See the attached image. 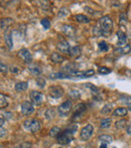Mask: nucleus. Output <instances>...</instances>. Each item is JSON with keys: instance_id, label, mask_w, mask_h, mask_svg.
<instances>
[{"instance_id": "f257e3e1", "label": "nucleus", "mask_w": 131, "mask_h": 148, "mask_svg": "<svg viewBox=\"0 0 131 148\" xmlns=\"http://www.w3.org/2000/svg\"><path fill=\"white\" fill-rule=\"evenodd\" d=\"M113 28V21L109 16H103L99 20V34L109 35Z\"/></svg>"}, {"instance_id": "f03ea898", "label": "nucleus", "mask_w": 131, "mask_h": 148, "mask_svg": "<svg viewBox=\"0 0 131 148\" xmlns=\"http://www.w3.org/2000/svg\"><path fill=\"white\" fill-rule=\"evenodd\" d=\"M76 130H77V127H74L73 129H68V130L64 131L58 137V142L62 145L69 144L73 140V135H74V132Z\"/></svg>"}, {"instance_id": "7ed1b4c3", "label": "nucleus", "mask_w": 131, "mask_h": 148, "mask_svg": "<svg viewBox=\"0 0 131 148\" xmlns=\"http://www.w3.org/2000/svg\"><path fill=\"white\" fill-rule=\"evenodd\" d=\"M23 126H24V128L29 131V132L35 133V132H37V131H39V129H40V127H41V123H40V121L37 120V119H28V120H26L25 122L23 123Z\"/></svg>"}, {"instance_id": "20e7f679", "label": "nucleus", "mask_w": 131, "mask_h": 148, "mask_svg": "<svg viewBox=\"0 0 131 148\" xmlns=\"http://www.w3.org/2000/svg\"><path fill=\"white\" fill-rule=\"evenodd\" d=\"M34 112V107L32 105V102L24 101L21 104V113L25 116H29Z\"/></svg>"}, {"instance_id": "39448f33", "label": "nucleus", "mask_w": 131, "mask_h": 148, "mask_svg": "<svg viewBox=\"0 0 131 148\" xmlns=\"http://www.w3.org/2000/svg\"><path fill=\"white\" fill-rule=\"evenodd\" d=\"M93 131H94V128H93V125L88 124L87 126H85L84 128L82 129L80 133V136L83 140H88L93 134Z\"/></svg>"}, {"instance_id": "423d86ee", "label": "nucleus", "mask_w": 131, "mask_h": 148, "mask_svg": "<svg viewBox=\"0 0 131 148\" xmlns=\"http://www.w3.org/2000/svg\"><path fill=\"white\" fill-rule=\"evenodd\" d=\"M49 93L51 97L57 99V98H61L64 95V89L59 86H53V87H49Z\"/></svg>"}, {"instance_id": "0eeeda50", "label": "nucleus", "mask_w": 131, "mask_h": 148, "mask_svg": "<svg viewBox=\"0 0 131 148\" xmlns=\"http://www.w3.org/2000/svg\"><path fill=\"white\" fill-rule=\"evenodd\" d=\"M18 56H19V58L23 60L24 62H26V64H30V62H32V53H29V51L26 49H20L19 51H18Z\"/></svg>"}, {"instance_id": "6e6552de", "label": "nucleus", "mask_w": 131, "mask_h": 148, "mask_svg": "<svg viewBox=\"0 0 131 148\" xmlns=\"http://www.w3.org/2000/svg\"><path fill=\"white\" fill-rule=\"evenodd\" d=\"M30 100H32V104H34V105L38 106V105H40V104L43 103V94L39 93V92L32 91V93H30Z\"/></svg>"}, {"instance_id": "1a4fd4ad", "label": "nucleus", "mask_w": 131, "mask_h": 148, "mask_svg": "<svg viewBox=\"0 0 131 148\" xmlns=\"http://www.w3.org/2000/svg\"><path fill=\"white\" fill-rule=\"evenodd\" d=\"M71 109H72V102H71L70 100H67L66 102H64V103L59 107V112L61 115L66 116L69 114V112L71 111Z\"/></svg>"}, {"instance_id": "9d476101", "label": "nucleus", "mask_w": 131, "mask_h": 148, "mask_svg": "<svg viewBox=\"0 0 131 148\" xmlns=\"http://www.w3.org/2000/svg\"><path fill=\"white\" fill-rule=\"evenodd\" d=\"M86 111V106L84 104H78L75 108V111H74V115H73V120L76 121L77 118L81 117L83 115V113Z\"/></svg>"}, {"instance_id": "9b49d317", "label": "nucleus", "mask_w": 131, "mask_h": 148, "mask_svg": "<svg viewBox=\"0 0 131 148\" xmlns=\"http://www.w3.org/2000/svg\"><path fill=\"white\" fill-rule=\"evenodd\" d=\"M57 47L61 53H70V45L69 42L65 39H62L61 41H59L57 45Z\"/></svg>"}, {"instance_id": "f8f14e48", "label": "nucleus", "mask_w": 131, "mask_h": 148, "mask_svg": "<svg viewBox=\"0 0 131 148\" xmlns=\"http://www.w3.org/2000/svg\"><path fill=\"white\" fill-rule=\"evenodd\" d=\"M4 39H5V42L7 45L8 49H11L13 47V41H12V32L9 28L6 29L5 32H4Z\"/></svg>"}, {"instance_id": "ddd939ff", "label": "nucleus", "mask_w": 131, "mask_h": 148, "mask_svg": "<svg viewBox=\"0 0 131 148\" xmlns=\"http://www.w3.org/2000/svg\"><path fill=\"white\" fill-rule=\"evenodd\" d=\"M117 36H118L117 45H119V47H125V43L127 41V36H126L125 32H123L121 30L117 31Z\"/></svg>"}, {"instance_id": "4468645a", "label": "nucleus", "mask_w": 131, "mask_h": 148, "mask_svg": "<svg viewBox=\"0 0 131 148\" xmlns=\"http://www.w3.org/2000/svg\"><path fill=\"white\" fill-rule=\"evenodd\" d=\"M62 30H63L67 35H69V36H71V37L75 36V32H76V30H75V28L73 27V26L65 24V25H63V27H62Z\"/></svg>"}, {"instance_id": "2eb2a0df", "label": "nucleus", "mask_w": 131, "mask_h": 148, "mask_svg": "<svg viewBox=\"0 0 131 148\" xmlns=\"http://www.w3.org/2000/svg\"><path fill=\"white\" fill-rule=\"evenodd\" d=\"M126 114H127V109L126 108H118V109H116L115 111L113 112V116L114 117H123V116H125Z\"/></svg>"}, {"instance_id": "dca6fc26", "label": "nucleus", "mask_w": 131, "mask_h": 148, "mask_svg": "<svg viewBox=\"0 0 131 148\" xmlns=\"http://www.w3.org/2000/svg\"><path fill=\"white\" fill-rule=\"evenodd\" d=\"M131 51V47L130 45H125V47H118L117 49L115 51V53H119V55H127Z\"/></svg>"}, {"instance_id": "f3484780", "label": "nucleus", "mask_w": 131, "mask_h": 148, "mask_svg": "<svg viewBox=\"0 0 131 148\" xmlns=\"http://www.w3.org/2000/svg\"><path fill=\"white\" fill-rule=\"evenodd\" d=\"M64 60H65V58L58 53H53V56H51V60L53 62H56V64H61V62H64Z\"/></svg>"}, {"instance_id": "a211bd4d", "label": "nucleus", "mask_w": 131, "mask_h": 148, "mask_svg": "<svg viewBox=\"0 0 131 148\" xmlns=\"http://www.w3.org/2000/svg\"><path fill=\"white\" fill-rule=\"evenodd\" d=\"M28 88V84L26 82H19L15 85V90L17 92H22L25 91L26 89Z\"/></svg>"}, {"instance_id": "6ab92c4d", "label": "nucleus", "mask_w": 131, "mask_h": 148, "mask_svg": "<svg viewBox=\"0 0 131 148\" xmlns=\"http://www.w3.org/2000/svg\"><path fill=\"white\" fill-rule=\"evenodd\" d=\"M81 55V49L79 47H72V49H70V56L71 57H74V58H76V57H79V56Z\"/></svg>"}, {"instance_id": "aec40b11", "label": "nucleus", "mask_w": 131, "mask_h": 148, "mask_svg": "<svg viewBox=\"0 0 131 148\" xmlns=\"http://www.w3.org/2000/svg\"><path fill=\"white\" fill-rule=\"evenodd\" d=\"M51 78L53 79H65V78H72L70 74H66V73H57V74L51 75Z\"/></svg>"}, {"instance_id": "412c9836", "label": "nucleus", "mask_w": 131, "mask_h": 148, "mask_svg": "<svg viewBox=\"0 0 131 148\" xmlns=\"http://www.w3.org/2000/svg\"><path fill=\"white\" fill-rule=\"evenodd\" d=\"M110 125H111V119L107 118V119H103L100 123V127L103 129H106V128H109Z\"/></svg>"}, {"instance_id": "4be33fe9", "label": "nucleus", "mask_w": 131, "mask_h": 148, "mask_svg": "<svg viewBox=\"0 0 131 148\" xmlns=\"http://www.w3.org/2000/svg\"><path fill=\"white\" fill-rule=\"evenodd\" d=\"M60 134H61V129L59 127H53L49 131V135L51 137H59Z\"/></svg>"}, {"instance_id": "5701e85b", "label": "nucleus", "mask_w": 131, "mask_h": 148, "mask_svg": "<svg viewBox=\"0 0 131 148\" xmlns=\"http://www.w3.org/2000/svg\"><path fill=\"white\" fill-rule=\"evenodd\" d=\"M99 140L102 141V143L108 144V143H111L113 139H112V137L109 136V135H101V136L99 137Z\"/></svg>"}, {"instance_id": "b1692460", "label": "nucleus", "mask_w": 131, "mask_h": 148, "mask_svg": "<svg viewBox=\"0 0 131 148\" xmlns=\"http://www.w3.org/2000/svg\"><path fill=\"white\" fill-rule=\"evenodd\" d=\"M29 71L32 75H34V76H38V75L41 74V70L39 66H30Z\"/></svg>"}, {"instance_id": "393cba45", "label": "nucleus", "mask_w": 131, "mask_h": 148, "mask_svg": "<svg viewBox=\"0 0 131 148\" xmlns=\"http://www.w3.org/2000/svg\"><path fill=\"white\" fill-rule=\"evenodd\" d=\"M11 23H12V19H10V18L2 19L1 20V28H2V29H4V28H6L8 25H10Z\"/></svg>"}, {"instance_id": "a878e982", "label": "nucleus", "mask_w": 131, "mask_h": 148, "mask_svg": "<svg viewBox=\"0 0 131 148\" xmlns=\"http://www.w3.org/2000/svg\"><path fill=\"white\" fill-rule=\"evenodd\" d=\"M76 19L78 20L79 22H89L90 21V19H89L87 16L83 15V14H78V15H76Z\"/></svg>"}, {"instance_id": "bb28decb", "label": "nucleus", "mask_w": 131, "mask_h": 148, "mask_svg": "<svg viewBox=\"0 0 131 148\" xmlns=\"http://www.w3.org/2000/svg\"><path fill=\"white\" fill-rule=\"evenodd\" d=\"M40 23H41V25L45 27V29H49V28L51 27V22H49V20L47 19V18H43L40 21Z\"/></svg>"}, {"instance_id": "cd10ccee", "label": "nucleus", "mask_w": 131, "mask_h": 148, "mask_svg": "<svg viewBox=\"0 0 131 148\" xmlns=\"http://www.w3.org/2000/svg\"><path fill=\"white\" fill-rule=\"evenodd\" d=\"M99 49L101 51H107L109 47H108V45L105 41H101V42H99Z\"/></svg>"}, {"instance_id": "c85d7f7f", "label": "nucleus", "mask_w": 131, "mask_h": 148, "mask_svg": "<svg viewBox=\"0 0 131 148\" xmlns=\"http://www.w3.org/2000/svg\"><path fill=\"white\" fill-rule=\"evenodd\" d=\"M126 125V121L125 120H121V121H117L115 123V127L117 129H121V128H124Z\"/></svg>"}, {"instance_id": "c756f323", "label": "nucleus", "mask_w": 131, "mask_h": 148, "mask_svg": "<svg viewBox=\"0 0 131 148\" xmlns=\"http://www.w3.org/2000/svg\"><path fill=\"white\" fill-rule=\"evenodd\" d=\"M109 73H111V70L106 68V66H101V68L99 69V74H101V75H107V74H109Z\"/></svg>"}, {"instance_id": "7c9ffc66", "label": "nucleus", "mask_w": 131, "mask_h": 148, "mask_svg": "<svg viewBox=\"0 0 131 148\" xmlns=\"http://www.w3.org/2000/svg\"><path fill=\"white\" fill-rule=\"evenodd\" d=\"M36 84L38 87H40V88H43L45 85V80L43 78H40V77H38V78L36 79Z\"/></svg>"}, {"instance_id": "2f4dec72", "label": "nucleus", "mask_w": 131, "mask_h": 148, "mask_svg": "<svg viewBox=\"0 0 131 148\" xmlns=\"http://www.w3.org/2000/svg\"><path fill=\"white\" fill-rule=\"evenodd\" d=\"M68 14H69L68 8L63 7V8H61V10H60V12H59V17H64V16L68 15Z\"/></svg>"}, {"instance_id": "473e14b6", "label": "nucleus", "mask_w": 131, "mask_h": 148, "mask_svg": "<svg viewBox=\"0 0 131 148\" xmlns=\"http://www.w3.org/2000/svg\"><path fill=\"white\" fill-rule=\"evenodd\" d=\"M0 99H1V104H0V107L1 108H5L7 106V101H6V98L4 97L3 94L0 95Z\"/></svg>"}, {"instance_id": "72a5a7b5", "label": "nucleus", "mask_w": 131, "mask_h": 148, "mask_svg": "<svg viewBox=\"0 0 131 148\" xmlns=\"http://www.w3.org/2000/svg\"><path fill=\"white\" fill-rule=\"evenodd\" d=\"M102 114H107L111 112V105H106L105 107L102 109Z\"/></svg>"}, {"instance_id": "f704fd0d", "label": "nucleus", "mask_w": 131, "mask_h": 148, "mask_svg": "<svg viewBox=\"0 0 131 148\" xmlns=\"http://www.w3.org/2000/svg\"><path fill=\"white\" fill-rule=\"evenodd\" d=\"M70 96H72L73 98H75V99H77V98L80 97V93H79L78 91H71Z\"/></svg>"}, {"instance_id": "c9c22d12", "label": "nucleus", "mask_w": 131, "mask_h": 148, "mask_svg": "<svg viewBox=\"0 0 131 148\" xmlns=\"http://www.w3.org/2000/svg\"><path fill=\"white\" fill-rule=\"evenodd\" d=\"M53 115H55V113H53V109L47 110V119L53 118Z\"/></svg>"}, {"instance_id": "e433bc0d", "label": "nucleus", "mask_w": 131, "mask_h": 148, "mask_svg": "<svg viewBox=\"0 0 131 148\" xmlns=\"http://www.w3.org/2000/svg\"><path fill=\"white\" fill-rule=\"evenodd\" d=\"M6 71H7V66L5 64H3V62H1V72L6 73Z\"/></svg>"}, {"instance_id": "4c0bfd02", "label": "nucleus", "mask_w": 131, "mask_h": 148, "mask_svg": "<svg viewBox=\"0 0 131 148\" xmlns=\"http://www.w3.org/2000/svg\"><path fill=\"white\" fill-rule=\"evenodd\" d=\"M126 131H127L128 134L131 135V122L129 123V125L127 126V128H126Z\"/></svg>"}, {"instance_id": "58836bf2", "label": "nucleus", "mask_w": 131, "mask_h": 148, "mask_svg": "<svg viewBox=\"0 0 131 148\" xmlns=\"http://www.w3.org/2000/svg\"><path fill=\"white\" fill-rule=\"evenodd\" d=\"M5 136V130H3V127H1V137Z\"/></svg>"}, {"instance_id": "ea45409f", "label": "nucleus", "mask_w": 131, "mask_h": 148, "mask_svg": "<svg viewBox=\"0 0 131 148\" xmlns=\"http://www.w3.org/2000/svg\"><path fill=\"white\" fill-rule=\"evenodd\" d=\"M99 148H107V144H106V143H102Z\"/></svg>"}, {"instance_id": "a19ab883", "label": "nucleus", "mask_w": 131, "mask_h": 148, "mask_svg": "<svg viewBox=\"0 0 131 148\" xmlns=\"http://www.w3.org/2000/svg\"><path fill=\"white\" fill-rule=\"evenodd\" d=\"M128 109H129L130 111H131V103H129V104H128Z\"/></svg>"}, {"instance_id": "79ce46f5", "label": "nucleus", "mask_w": 131, "mask_h": 148, "mask_svg": "<svg viewBox=\"0 0 131 148\" xmlns=\"http://www.w3.org/2000/svg\"><path fill=\"white\" fill-rule=\"evenodd\" d=\"M113 148H116V147H113Z\"/></svg>"}]
</instances>
